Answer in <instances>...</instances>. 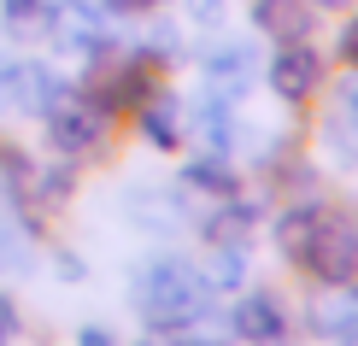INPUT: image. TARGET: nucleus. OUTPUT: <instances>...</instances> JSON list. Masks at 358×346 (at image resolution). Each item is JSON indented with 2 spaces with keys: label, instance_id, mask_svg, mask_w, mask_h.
<instances>
[{
  "label": "nucleus",
  "instance_id": "19",
  "mask_svg": "<svg viewBox=\"0 0 358 346\" xmlns=\"http://www.w3.org/2000/svg\"><path fill=\"white\" fill-rule=\"evenodd\" d=\"M0 12L12 24H29V18H41V0H0Z\"/></svg>",
  "mask_w": 358,
  "mask_h": 346
},
{
  "label": "nucleus",
  "instance_id": "17",
  "mask_svg": "<svg viewBox=\"0 0 358 346\" xmlns=\"http://www.w3.org/2000/svg\"><path fill=\"white\" fill-rule=\"evenodd\" d=\"M335 59H341L347 71H358V12L341 24V36H335Z\"/></svg>",
  "mask_w": 358,
  "mask_h": 346
},
{
  "label": "nucleus",
  "instance_id": "10",
  "mask_svg": "<svg viewBox=\"0 0 358 346\" xmlns=\"http://www.w3.org/2000/svg\"><path fill=\"white\" fill-rule=\"evenodd\" d=\"M136 129H141V141H153L159 153H171V147L182 141V100H176L171 88H153L136 106Z\"/></svg>",
  "mask_w": 358,
  "mask_h": 346
},
{
  "label": "nucleus",
  "instance_id": "15",
  "mask_svg": "<svg viewBox=\"0 0 358 346\" xmlns=\"http://www.w3.org/2000/svg\"><path fill=\"white\" fill-rule=\"evenodd\" d=\"M29 264V235H24V223L0 206V270H24Z\"/></svg>",
  "mask_w": 358,
  "mask_h": 346
},
{
  "label": "nucleus",
  "instance_id": "20",
  "mask_svg": "<svg viewBox=\"0 0 358 346\" xmlns=\"http://www.w3.org/2000/svg\"><path fill=\"white\" fill-rule=\"evenodd\" d=\"M12 335H18V305L0 294V346H12Z\"/></svg>",
  "mask_w": 358,
  "mask_h": 346
},
{
  "label": "nucleus",
  "instance_id": "12",
  "mask_svg": "<svg viewBox=\"0 0 358 346\" xmlns=\"http://www.w3.org/2000/svg\"><path fill=\"white\" fill-rule=\"evenodd\" d=\"M194 124H200V141H206V147H217V153H229V159L247 147V124L235 117V100L206 94L200 112H194Z\"/></svg>",
  "mask_w": 358,
  "mask_h": 346
},
{
  "label": "nucleus",
  "instance_id": "7",
  "mask_svg": "<svg viewBox=\"0 0 358 346\" xmlns=\"http://www.w3.org/2000/svg\"><path fill=\"white\" fill-rule=\"evenodd\" d=\"M229 329L241 335L247 346H282L288 340V305H282L276 294H264V288H252L235 299V311H229Z\"/></svg>",
  "mask_w": 358,
  "mask_h": 346
},
{
  "label": "nucleus",
  "instance_id": "16",
  "mask_svg": "<svg viewBox=\"0 0 358 346\" xmlns=\"http://www.w3.org/2000/svg\"><path fill=\"white\" fill-rule=\"evenodd\" d=\"M323 147H329V153L347 164V171H358V124H347L341 112H335V124L323 129Z\"/></svg>",
  "mask_w": 358,
  "mask_h": 346
},
{
  "label": "nucleus",
  "instance_id": "22",
  "mask_svg": "<svg viewBox=\"0 0 358 346\" xmlns=\"http://www.w3.org/2000/svg\"><path fill=\"white\" fill-rule=\"evenodd\" d=\"M141 6H153V0H106V12H141Z\"/></svg>",
  "mask_w": 358,
  "mask_h": 346
},
{
  "label": "nucleus",
  "instance_id": "5",
  "mask_svg": "<svg viewBox=\"0 0 358 346\" xmlns=\"http://www.w3.org/2000/svg\"><path fill=\"white\" fill-rule=\"evenodd\" d=\"M200 82H206V94L235 100V106H241L247 88L259 82V53H252L247 41H217V48L200 59Z\"/></svg>",
  "mask_w": 358,
  "mask_h": 346
},
{
  "label": "nucleus",
  "instance_id": "9",
  "mask_svg": "<svg viewBox=\"0 0 358 346\" xmlns=\"http://www.w3.org/2000/svg\"><path fill=\"white\" fill-rule=\"evenodd\" d=\"M311 335L335 340V346H358V282H335L317 294V305L306 311Z\"/></svg>",
  "mask_w": 358,
  "mask_h": 346
},
{
  "label": "nucleus",
  "instance_id": "25",
  "mask_svg": "<svg viewBox=\"0 0 358 346\" xmlns=\"http://www.w3.org/2000/svg\"><path fill=\"white\" fill-rule=\"evenodd\" d=\"M141 346H159V340H141Z\"/></svg>",
  "mask_w": 358,
  "mask_h": 346
},
{
  "label": "nucleus",
  "instance_id": "3",
  "mask_svg": "<svg viewBox=\"0 0 358 346\" xmlns=\"http://www.w3.org/2000/svg\"><path fill=\"white\" fill-rule=\"evenodd\" d=\"M41 117H48V141L59 147V153H71V159L94 153V147L106 141V129H112V112L100 106L88 88H77V94H59Z\"/></svg>",
  "mask_w": 358,
  "mask_h": 346
},
{
  "label": "nucleus",
  "instance_id": "21",
  "mask_svg": "<svg viewBox=\"0 0 358 346\" xmlns=\"http://www.w3.org/2000/svg\"><path fill=\"white\" fill-rule=\"evenodd\" d=\"M341 112H347V124H358V77L341 82Z\"/></svg>",
  "mask_w": 358,
  "mask_h": 346
},
{
  "label": "nucleus",
  "instance_id": "18",
  "mask_svg": "<svg viewBox=\"0 0 358 346\" xmlns=\"http://www.w3.org/2000/svg\"><path fill=\"white\" fill-rule=\"evenodd\" d=\"M188 12H194V24H200V29H217L223 24V0H188Z\"/></svg>",
  "mask_w": 358,
  "mask_h": 346
},
{
  "label": "nucleus",
  "instance_id": "14",
  "mask_svg": "<svg viewBox=\"0 0 358 346\" xmlns=\"http://www.w3.org/2000/svg\"><path fill=\"white\" fill-rule=\"evenodd\" d=\"M200 276L212 282V288H241L247 282V240H212V252L200 259Z\"/></svg>",
  "mask_w": 358,
  "mask_h": 346
},
{
  "label": "nucleus",
  "instance_id": "1",
  "mask_svg": "<svg viewBox=\"0 0 358 346\" xmlns=\"http://www.w3.org/2000/svg\"><path fill=\"white\" fill-rule=\"evenodd\" d=\"M276 252L317 288L358 282V206L323 200V194H294L276 212Z\"/></svg>",
  "mask_w": 358,
  "mask_h": 346
},
{
  "label": "nucleus",
  "instance_id": "13",
  "mask_svg": "<svg viewBox=\"0 0 358 346\" xmlns=\"http://www.w3.org/2000/svg\"><path fill=\"white\" fill-rule=\"evenodd\" d=\"M188 188L212 194V200H229V194H241V164H235L229 153H217V147H206V153L188 159Z\"/></svg>",
  "mask_w": 358,
  "mask_h": 346
},
{
  "label": "nucleus",
  "instance_id": "11",
  "mask_svg": "<svg viewBox=\"0 0 358 346\" xmlns=\"http://www.w3.org/2000/svg\"><path fill=\"white\" fill-rule=\"evenodd\" d=\"M252 29L271 41H306L311 36V0H252Z\"/></svg>",
  "mask_w": 358,
  "mask_h": 346
},
{
  "label": "nucleus",
  "instance_id": "4",
  "mask_svg": "<svg viewBox=\"0 0 358 346\" xmlns=\"http://www.w3.org/2000/svg\"><path fill=\"white\" fill-rule=\"evenodd\" d=\"M264 82H271V94L282 100V106H306V100L329 82L323 53L311 48V36L306 41H276V53L264 59Z\"/></svg>",
  "mask_w": 358,
  "mask_h": 346
},
{
  "label": "nucleus",
  "instance_id": "23",
  "mask_svg": "<svg viewBox=\"0 0 358 346\" xmlns=\"http://www.w3.org/2000/svg\"><path fill=\"white\" fill-rule=\"evenodd\" d=\"M311 6H347V0H311Z\"/></svg>",
  "mask_w": 358,
  "mask_h": 346
},
{
  "label": "nucleus",
  "instance_id": "8",
  "mask_svg": "<svg viewBox=\"0 0 358 346\" xmlns=\"http://www.w3.org/2000/svg\"><path fill=\"white\" fill-rule=\"evenodd\" d=\"M153 88H159V65H153L147 53H136V59H124V65H112L106 77L88 88V94H94L100 106H106V112L117 117V112H136L141 100L153 94Z\"/></svg>",
  "mask_w": 358,
  "mask_h": 346
},
{
  "label": "nucleus",
  "instance_id": "24",
  "mask_svg": "<svg viewBox=\"0 0 358 346\" xmlns=\"http://www.w3.org/2000/svg\"><path fill=\"white\" fill-rule=\"evenodd\" d=\"M188 346H212V340H188Z\"/></svg>",
  "mask_w": 358,
  "mask_h": 346
},
{
  "label": "nucleus",
  "instance_id": "2",
  "mask_svg": "<svg viewBox=\"0 0 358 346\" xmlns=\"http://www.w3.org/2000/svg\"><path fill=\"white\" fill-rule=\"evenodd\" d=\"M129 299H136L141 323L153 329V335H176V329H194L212 311V282L200 276V264L176 259V252H159V259H147L136 270Z\"/></svg>",
  "mask_w": 358,
  "mask_h": 346
},
{
  "label": "nucleus",
  "instance_id": "6",
  "mask_svg": "<svg viewBox=\"0 0 358 346\" xmlns=\"http://www.w3.org/2000/svg\"><path fill=\"white\" fill-rule=\"evenodd\" d=\"M53 41L65 53H83V59H100L112 48V24L100 6H88V0H65V6H53Z\"/></svg>",
  "mask_w": 358,
  "mask_h": 346
}]
</instances>
